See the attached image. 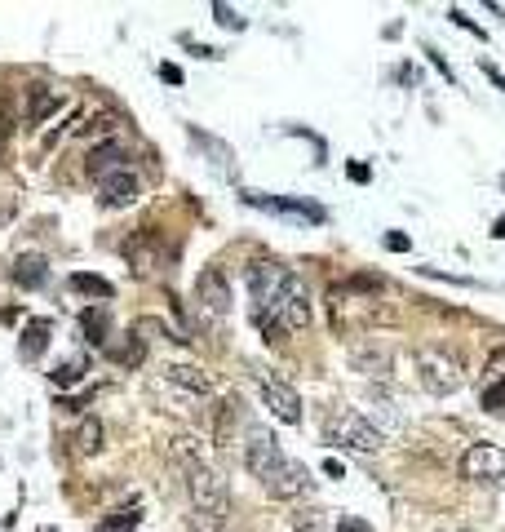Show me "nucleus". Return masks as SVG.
<instances>
[{"label": "nucleus", "instance_id": "f257e3e1", "mask_svg": "<svg viewBox=\"0 0 505 532\" xmlns=\"http://www.w3.org/2000/svg\"><path fill=\"white\" fill-rule=\"evenodd\" d=\"M324 444L328 448H350V453H377L386 444V435L368 422L355 408H337V413L324 417Z\"/></svg>", "mask_w": 505, "mask_h": 532}, {"label": "nucleus", "instance_id": "f03ea898", "mask_svg": "<svg viewBox=\"0 0 505 532\" xmlns=\"http://www.w3.org/2000/svg\"><path fill=\"white\" fill-rule=\"evenodd\" d=\"M417 377L430 395L443 399V395L461 391V382H466V364H461V355L448 351V346H417Z\"/></svg>", "mask_w": 505, "mask_h": 532}, {"label": "nucleus", "instance_id": "7ed1b4c3", "mask_svg": "<svg viewBox=\"0 0 505 532\" xmlns=\"http://www.w3.org/2000/svg\"><path fill=\"white\" fill-rule=\"evenodd\" d=\"M191 506H195V519L200 528H222L226 515H231V493H226V479L218 470L200 466L191 475Z\"/></svg>", "mask_w": 505, "mask_h": 532}, {"label": "nucleus", "instance_id": "20e7f679", "mask_svg": "<svg viewBox=\"0 0 505 532\" xmlns=\"http://www.w3.org/2000/svg\"><path fill=\"white\" fill-rule=\"evenodd\" d=\"M288 280H293V271H288V266H280V262H253L249 266V293H253L257 311L280 315V302H284V293H288Z\"/></svg>", "mask_w": 505, "mask_h": 532}, {"label": "nucleus", "instance_id": "39448f33", "mask_svg": "<svg viewBox=\"0 0 505 532\" xmlns=\"http://www.w3.org/2000/svg\"><path fill=\"white\" fill-rule=\"evenodd\" d=\"M284 462H288V457H284L280 439H275L271 431H262V426H253V431H249V444H244V466H249V475L266 484V479H271Z\"/></svg>", "mask_w": 505, "mask_h": 532}, {"label": "nucleus", "instance_id": "423d86ee", "mask_svg": "<svg viewBox=\"0 0 505 532\" xmlns=\"http://www.w3.org/2000/svg\"><path fill=\"white\" fill-rule=\"evenodd\" d=\"M461 479H470V484H497V479H505V448L470 444L461 453Z\"/></svg>", "mask_w": 505, "mask_h": 532}, {"label": "nucleus", "instance_id": "0eeeda50", "mask_svg": "<svg viewBox=\"0 0 505 532\" xmlns=\"http://www.w3.org/2000/svg\"><path fill=\"white\" fill-rule=\"evenodd\" d=\"M311 484H315V479H311V466H306V462H284L271 479H266L262 488H266V493H271L275 501H297V497L311 493Z\"/></svg>", "mask_w": 505, "mask_h": 532}, {"label": "nucleus", "instance_id": "6e6552de", "mask_svg": "<svg viewBox=\"0 0 505 532\" xmlns=\"http://www.w3.org/2000/svg\"><path fill=\"white\" fill-rule=\"evenodd\" d=\"M195 302H200L204 311L213 315V320L231 315V284H226V275L218 271V266L200 271V280H195Z\"/></svg>", "mask_w": 505, "mask_h": 532}, {"label": "nucleus", "instance_id": "1a4fd4ad", "mask_svg": "<svg viewBox=\"0 0 505 532\" xmlns=\"http://www.w3.org/2000/svg\"><path fill=\"white\" fill-rule=\"evenodd\" d=\"M85 169H89V178H98V182L116 178V173H125V169H129V147H125V142H120V138L98 142V147L89 151Z\"/></svg>", "mask_w": 505, "mask_h": 532}, {"label": "nucleus", "instance_id": "9d476101", "mask_svg": "<svg viewBox=\"0 0 505 532\" xmlns=\"http://www.w3.org/2000/svg\"><path fill=\"white\" fill-rule=\"evenodd\" d=\"M262 404L271 408V417H280L288 426L302 422V395H297L293 386L275 382V377H262Z\"/></svg>", "mask_w": 505, "mask_h": 532}, {"label": "nucleus", "instance_id": "9b49d317", "mask_svg": "<svg viewBox=\"0 0 505 532\" xmlns=\"http://www.w3.org/2000/svg\"><path fill=\"white\" fill-rule=\"evenodd\" d=\"M280 320H284V329H306V324H311V293H306L302 275L288 280V293L280 302Z\"/></svg>", "mask_w": 505, "mask_h": 532}, {"label": "nucleus", "instance_id": "f8f14e48", "mask_svg": "<svg viewBox=\"0 0 505 532\" xmlns=\"http://www.w3.org/2000/svg\"><path fill=\"white\" fill-rule=\"evenodd\" d=\"M350 368L364 377H381L386 382L390 368H395V360H390V346H377V342H359L350 346Z\"/></svg>", "mask_w": 505, "mask_h": 532}, {"label": "nucleus", "instance_id": "ddd939ff", "mask_svg": "<svg viewBox=\"0 0 505 532\" xmlns=\"http://www.w3.org/2000/svg\"><path fill=\"white\" fill-rule=\"evenodd\" d=\"M102 187V209H129L133 200H138V178L125 169V173H116V178H107V182H98Z\"/></svg>", "mask_w": 505, "mask_h": 532}, {"label": "nucleus", "instance_id": "4468645a", "mask_svg": "<svg viewBox=\"0 0 505 532\" xmlns=\"http://www.w3.org/2000/svg\"><path fill=\"white\" fill-rule=\"evenodd\" d=\"M164 377H169L173 386H182V391H191V395H209L213 391V377L204 373L200 364H169V368H164Z\"/></svg>", "mask_w": 505, "mask_h": 532}, {"label": "nucleus", "instance_id": "2eb2a0df", "mask_svg": "<svg viewBox=\"0 0 505 532\" xmlns=\"http://www.w3.org/2000/svg\"><path fill=\"white\" fill-rule=\"evenodd\" d=\"M58 107H63V94H58V89L27 85V120H32V125H45Z\"/></svg>", "mask_w": 505, "mask_h": 532}, {"label": "nucleus", "instance_id": "dca6fc26", "mask_svg": "<svg viewBox=\"0 0 505 532\" xmlns=\"http://www.w3.org/2000/svg\"><path fill=\"white\" fill-rule=\"evenodd\" d=\"M45 280H49V262L40 258V253H23V258L14 262V284H18V289H40Z\"/></svg>", "mask_w": 505, "mask_h": 532}, {"label": "nucleus", "instance_id": "f3484780", "mask_svg": "<svg viewBox=\"0 0 505 532\" xmlns=\"http://www.w3.org/2000/svg\"><path fill=\"white\" fill-rule=\"evenodd\" d=\"M125 258L133 266V275H151L160 266V249H156V240H151V235H138V240L125 249Z\"/></svg>", "mask_w": 505, "mask_h": 532}, {"label": "nucleus", "instance_id": "a211bd4d", "mask_svg": "<svg viewBox=\"0 0 505 532\" xmlns=\"http://www.w3.org/2000/svg\"><path fill=\"white\" fill-rule=\"evenodd\" d=\"M249 204H257V209H275V213H293V218H311L319 222L324 218V209H315V204H297V200H275V196H257V191H249L244 196Z\"/></svg>", "mask_w": 505, "mask_h": 532}, {"label": "nucleus", "instance_id": "6ab92c4d", "mask_svg": "<svg viewBox=\"0 0 505 532\" xmlns=\"http://www.w3.org/2000/svg\"><path fill=\"white\" fill-rule=\"evenodd\" d=\"M169 453H173V462L187 470V475H195V470L204 466V457H200V439H195V435H173V439H169Z\"/></svg>", "mask_w": 505, "mask_h": 532}, {"label": "nucleus", "instance_id": "aec40b11", "mask_svg": "<svg viewBox=\"0 0 505 532\" xmlns=\"http://www.w3.org/2000/svg\"><path fill=\"white\" fill-rule=\"evenodd\" d=\"M45 346H49V324L32 320V324H27V333H23V342H18V355H23V360H40Z\"/></svg>", "mask_w": 505, "mask_h": 532}, {"label": "nucleus", "instance_id": "412c9836", "mask_svg": "<svg viewBox=\"0 0 505 532\" xmlns=\"http://www.w3.org/2000/svg\"><path fill=\"white\" fill-rule=\"evenodd\" d=\"M102 448V422L98 417H85V422H80V431H76V453L80 457H94Z\"/></svg>", "mask_w": 505, "mask_h": 532}, {"label": "nucleus", "instance_id": "4be33fe9", "mask_svg": "<svg viewBox=\"0 0 505 532\" xmlns=\"http://www.w3.org/2000/svg\"><path fill=\"white\" fill-rule=\"evenodd\" d=\"M142 524V506H120V510H111V519H102L98 532H133Z\"/></svg>", "mask_w": 505, "mask_h": 532}, {"label": "nucleus", "instance_id": "5701e85b", "mask_svg": "<svg viewBox=\"0 0 505 532\" xmlns=\"http://www.w3.org/2000/svg\"><path fill=\"white\" fill-rule=\"evenodd\" d=\"M293 528H297V532H333V528H328V510H319V506L297 510V515H293Z\"/></svg>", "mask_w": 505, "mask_h": 532}, {"label": "nucleus", "instance_id": "b1692460", "mask_svg": "<svg viewBox=\"0 0 505 532\" xmlns=\"http://www.w3.org/2000/svg\"><path fill=\"white\" fill-rule=\"evenodd\" d=\"M71 289H76V293H98V298H111V293H116L102 275H71Z\"/></svg>", "mask_w": 505, "mask_h": 532}, {"label": "nucleus", "instance_id": "393cba45", "mask_svg": "<svg viewBox=\"0 0 505 532\" xmlns=\"http://www.w3.org/2000/svg\"><path fill=\"white\" fill-rule=\"evenodd\" d=\"M80 324H85V333H89V342H94V346L107 342V311H85V315H80Z\"/></svg>", "mask_w": 505, "mask_h": 532}, {"label": "nucleus", "instance_id": "a878e982", "mask_svg": "<svg viewBox=\"0 0 505 532\" xmlns=\"http://www.w3.org/2000/svg\"><path fill=\"white\" fill-rule=\"evenodd\" d=\"M213 14H218V23L226 27V32H244V27H249V18H244L240 9H231V5H213Z\"/></svg>", "mask_w": 505, "mask_h": 532}, {"label": "nucleus", "instance_id": "bb28decb", "mask_svg": "<svg viewBox=\"0 0 505 532\" xmlns=\"http://www.w3.org/2000/svg\"><path fill=\"white\" fill-rule=\"evenodd\" d=\"M488 413H505V377L501 382H492V386H483V399H479Z\"/></svg>", "mask_w": 505, "mask_h": 532}, {"label": "nucleus", "instance_id": "cd10ccee", "mask_svg": "<svg viewBox=\"0 0 505 532\" xmlns=\"http://www.w3.org/2000/svg\"><path fill=\"white\" fill-rule=\"evenodd\" d=\"M80 373H85V364L71 360V364H63V368H54L49 377H54V386H76V382H80Z\"/></svg>", "mask_w": 505, "mask_h": 532}, {"label": "nucleus", "instance_id": "c85d7f7f", "mask_svg": "<svg viewBox=\"0 0 505 532\" xmlns=\"http://www.w3.org/2000/svg\"><path fill=\"white\" fill-rule=\"evenodd\" d=\"M337 532H373L364 524V519H355V515H342V524H337Z\"/></svg>", "mask_w": 505, "mask_h": 532}, {"label": "nucleus", "instance_id": "c756f323", "mask_svg": "<svg viewBox=\"0 0 505 532\" xmlns=\"http://www.w3.org/2000/svg\"><path fill=\"white\" fill-rule=\"evenodd\" d=\"M160 76L169 80V85H182V67H173V63H164V67H160Z\"/></svg>", "mask_w": 505, "mask_h": 532}, {"label": "nucleus", "instance_id": "7c9ffc66", "mask_svg": "<svg viewBox=\"0 0 505 532\" xmlns=\"http://www.w3.org/2000/svg\"><path fill=\"white\" fill-rule=\"evenodd\" d=\"M386 249H395V253H408V235H386Z\"/></svg>", "mask_w": 505, "mask_h": 532}, {"label": "nucleus", "instance_id": "2f4dec72", "mask_svg": "<svg viewBox=\"0 0 505 532\" xmlns=\"http://www.w3.org/2000/svg\"><path fill=\"white\" fill-rule=\"evenodd\" d=\"M324 475H328V479H346V470H342V462H333V457H328V462H324Z\"/></svg>", "mask_w": 505, "mask_h": 532}, {"label": "nucleus", "instance_id": "473e14b6", "mask_svg": "<svg viewBox=\"0 0 505 532\" xmlns=\"http://www.w3.org/2000/svg\"><path fill=\"white\" fill-rule=\"evenodd\" d=\"M483 71H488V76H492V80H497V85L505 89V76H501V71H497V67H488V63H483Z\"/></svg>", "mask_w": 505, "mask_h": 532}, {"label": "nucleus", "instance_id": "72a5a7b5", "mask_svg": "<svg viewBox=\"0 0 505 532\" xmlns=\"http://www.w3.org/2000/svg\"><path fill=\"white\" fill-rule=\"evenodd\" d=\"M5 222H9V204H0V227H5Z\"/></svg>", "mask_w": 505, "mask_h": 532}, {"label": "nucleus", "instance_id": "f704fd0d", "mask_svg": "<svg viewBox=\"0 0 505 532\" xmlns=\"http://www.w3.org/2000/svg\"><path fill=\"white\" fill-rule=\"evenodd\" d=\"M492 235H501V240H505V218L497 222V231H492Z\"/></svg>", "mask_w": 505, "mask_h": 532}, {"label": "nucleus", "instance_id": "c9c22d12", "mask_svg": "<svg viewBox=\"0 0 505 532\" xmlns=\"http://www.w3.org/2000/svg\"><path fill=\"white\" fill-rule=\"evenodd\" d=\"M457 532H474V528H457Z\"/></svg>", "mask_w": 505, "mask_h": 532}, {"label": "nucleus", "instance_id": "e433bc0d", "mask_svg": "<svg viewBox=\"0 0 505 532\" xmlns=\"http://www.w3.org/2000/svg\"><path fill=\"white\" fill-rule=\"evenodd\" d=\"M40 532H54V528H40Z\"/></svg>", "mask_w": 505, "mask_h": 532}, {"label": "nucleus", "instance_id": "4c0bfd02", "mask_svg": "<svg viewBox=\"0 0 505 532\" xmlns=\"http://www.w3.org/2000/svg\"><path fill=\"white\" fill-rule=\"evenodd\" d=\"M191 532H204V528H191Z\"/></svg>", "mask_w": 505, "mask_h": 532}]
</instances>
